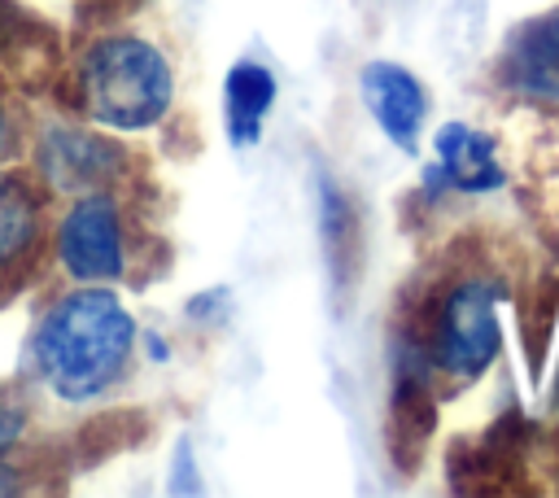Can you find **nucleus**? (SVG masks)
Instances as JSON below:
<instances>
[{"label":"nucleus","mask_w":559,"mask_h":498,"mask_svg":"<svg viewBox=\"0 0 559 498\" xmlns=\"http://www.w3.org/2000/svg\"><path fill=\"white\" fill-rule=\"evenodd\" d=\"M131 341H135V323L122 310V301L114 293L83 288L61 297L44 315L35 332V358L52 393L92 398L122 371Z\"/></svg>","instance_id":"obj_1"},{"label":"nucleus","mask_w":559,"mask_h":498,"mask_svg":"<svg viewBox=\"0 0 559 498\" xmlns=\"http://www.w3.org/2000/svg\"><path fill=\"white\" fill-rule=\"evenodd\" d=\"M79 79L87 114L114 131L153 127L170 105V66L144 39H100Z\"/></svg>","instance_id":"obj_2"},{"label":"nucleus","mask_w":559,"mask_h":498,"mask_svg":"<svg viewBox=\"0 0 559 498\" xmlns=\"http://www.w3.org/2000/svg\"><path fill=\"white\" fill-rule=\"evenodd\" d=\"M498 354V315H493V288L480 280L459 284L437 315L432 358L450 376H480Z\"/></svg>","instance_id":"obj_3"},{"label":"nucleus","mask_w":559,"mask_h":498,"mask_svg":"<svg viewBox=\"0 0 559 498\" xmlns=\"http://www.w3.org/2000/svg\"><path fill=\"white\" fill-rule=\"evenodd\" d=\"M61 262L79 280H109L122 271V232L109 197H83L61 223Z\"/></svg>","instance_id":"obj_4"},{"label":"nucleus","mask_w":559,"mask_h":498,"mask_svg":"<svg viewBox=\"0 0 559 498\" xmlns=\"http://www.w3.org/2000/svg\"><path fill=\"white\" fill-rule=\"evenodd\" d=\"M362 100L371 109V118L380 122V131L402 144V149H415L419 140V127H424V114H428V100H424V87L411 70L393 66V61H367L362 66Z\"/></svg>","instance_id":"obj_5"},{"label":"nucleus","mask_w":559,"mask_h":498,"mask_svg":"<svg viewBox=\"0 0 559 498\" xmlns=\"http://www.w3.org/2000/svg\"><path fill=\"white\" fill-rule=\"evenodd\" d=\"M507 74L524 96L559 100V9L515 31L507 48Z\"/></svg>","instance_id":"obj_6"},{"label":"nucleus","mask_w":559,"mask_h":498,"mask_svg":"<svg viewBox=\"0 0 559 498\" xmlns=\"http://www.w3.org/2000/svg\"><path fill=\"white\" fill-rule=\"evenodd\" d=\"M432 179L441 183H454L463 192H489L502 183V166L493 157V140L463 127V122H450L437 131V170Z\"/></svg>","instance_id":"obj_7"},{"label":"nucleus","mask_w":559,"mask_h":498,"mask_svg":"<svg viewBox=\"0 0 559 498\" xmlns=\"http://www.w3.org/2000/svg\"><path fill=\"white\" fill-rule=\"evenodd\" d=\"M275 100V79L258 61H240L227 74V127L231 144H253L262 131V118Z\"/></svg>","instance_id":"obj_8"},{"label":"nucleus","mask_w":559,"mask_h":498,"mask_svg":"<svg viewBox=\"0 0 559 498\" xmlns=\"http://www.w3.org/2000/svg\"><path fill=\"white\" fill-rule=\"evenodd\" d=\"M44 170L61 188H87V183H100L114 170V162L100 140H87L74 131H52L44 140Z\"/></svg>","instance_id":"obj_9"},{"label":"nucleus","mask_w":559,"mask_h":498,"mask_svg":"<svg viewBox=\"0 0 559 498\" xmlns=\"http://www.w3.org/2000/svg\"><path fill=\"white\" fill-rule=\"evenodd\" d=\"M35 201L17 179H0V266L22 258L35 240Z\"/></svg>","instance_id":"obj_10"},{"label":"nucleus","mask_w":559,"mask_h":498,"mask_svg":"<svg viewBox=\"0 0 559 498\" xmlns=\"http://www.w3.org/2000/svg\"><path fill=\"white\" fill-rule=\"evenodd\" d=\"M22 437V411L17 406H4L0 402V454Z\"/></svg>","instance_id":"obj_11"},{"label":"nucleus","mask_w":559,"mask_h":498,"mask_svg":"<svg viewBox=\"0 0 559 498\" xmlns=\"http://www.w3.org/2000/svg\"><path fill=\"white\" fill-rule=\"evenodd\" d=\"M0 144H4V114H0Z\"/></svg>","instance_id":"obj_12"}]
</instances>
